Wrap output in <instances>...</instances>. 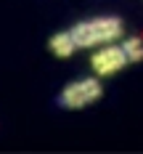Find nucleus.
Segmentation results:
<instances>
[{
	"label": "nucleus",
	"mask_w": 143,
	"mask_h": 154,
	"mask_svg": "<svg viewBox=\"0 0 143 154\" xmlns=\"http://www.w3.org/2000/svg\"><path fill=\"white\" fill-rule=\"evenodd\" d=\"M101 82L98 80H79V82H72L69 88H64L61 96H58V106L64 109H82L88 104H95L101 98Z\"/></svg>",
	"instance_id": "2"
},
{
	"label": "nucleus",
	"mask_w": 143,
	"mask_h": 154,
	"mask_svg": "<svg viewBox=\"0 0 143 154\" xmlns=\"http://www.w3.org/2000/svg\"><path fill=\"white\" fill-rule=\"evenodd\" d=\"M125 64H127V56H125V51H122V45H109V48L98 51L93 56V69L98 75H114Z\"/></svg>",
	"instance_id": "3"
},
{
	"label": "nucleus",
	"mask_w": 143,
	"mask_h": 154,
	"mask_svg": "<svg viewBox=\"0 0 143 154\" xmlns=\"http://www.w3.org/2000/svg\"><path fill=\"white\" fill-rule=\"evenodd\" d=\"M69 32H72V40H74L77 48H90V45H98V43L117 40L122 35V21L119 19H111V16H103V19L79 21Z\"/></svg>",
	"instance_id": "1"
},
{
	"label": "nucleus",
	"mask_w": 143,
	"mask_h": 154,
	"mask_svg": "<svg viewBox=\"0 0 143 154\" xmlns=\"http://www.w3.org/2000/svg\"><path fill=\"white\" fill-rule=\"evenodd\" d=\"M74 40H72V32H58V35H53L50 37V51L56 53V56H72L74 53Z\"/></svg>",
	"instance_id": "4"
},
{
	"label": "nucleus",
	"mask_w": 143,
	"mask_h": 154,
	"mask_svg": "<svg viewBox=\"0 0 143 154\" xmlns=\"http://www.w3.org/2000/svg\"><path fill=\"white\" fill-rule=\"evenodd\" d=\"M122 51H125L127 61H143V43L138 40V37H133V40H127L125 45H122Z\"/></svg>",
	"instance_id": "5"
}]
</instances>
